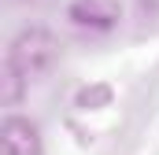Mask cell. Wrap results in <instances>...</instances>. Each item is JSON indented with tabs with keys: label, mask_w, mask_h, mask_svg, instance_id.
Returning <instances> with one entry per match:
<instances>
[{
	"label": "cell",
	"mask_w": 159,
	"mask_h": 155,
	"mask_svg": "<svg viewBox=\"0 0 159 155\" xmlns=\"http://www.w3.org/2000/svg\"><path fill=\"white\" fill-rule=\"evenodd\" d=\"M0 148H4V155H41L44 144H41L37 122L22 115H7L0 126Z\"/></svg>",
	"instance_id": "cell-2"
},
{
	"label": "cell",
	"mask_w": 159,
	"mask_h": 155,
	"mask_svg": "<svg viewBox=\"0 0 159 155\" xmlns=\"http://www.w3.org/2000/svg\"><path fill=\"white\" fill-rule=\"evenodd\" d=\"M111 104V85H93V89H81L78 92V107H107Z\"/></svg>",
	"instance_id": "cell-5"
},
{
	"label": "cell",
	"mask_w": 159,
	"mask_h": 155,
	"mask_svg": "<svg viewBox=\"0 0 159 155\" xmlns=\"http://www.w3.org/2000/svg\"><path fill=\"white\" fill-rule=\"evenodd\" d=\"M67 19L81 30H111L122 19V4L119 0H70Z\"/></svg>",
	"instance_id": "cell-3"
},
{
	"label": "cell",
	"mask_w": 159,
	"mask_h": 155,
	"mask_svg": "<svg viewBox=\"0 0 159 155\" xmlns=\"http://www.w3.org/2000/svg\"><path fill=\"white\" fill-rule=\"evenodd\" d=\"M0 85H4V92H0V96H4V104H7V107H15V104L22 100V92H26V85H30V81L19 74V70H11V67L4 63V70H0Z\"/></svg>",
	"instance_id": "cell-4"
},
{
	"label": "cell",
	"mask_w": 159,
	"mask_h": 155,
	"mask_svg": "<svg viewBox=\"0 0 159 155\" xmlns=\"http://www.w3.org/2000/svg\"><path fill=\"white\" fill-rule=\"evenodd\" d=\"M56 59H59V41L52 37L48 30H41V26L22 30L19 37L7 44V55H4V63H7L11 70H19L26 81H34V78H41L44 70H52Z\"/></svg>",
	"instance_id": "cell-1"
}]
</instances>
